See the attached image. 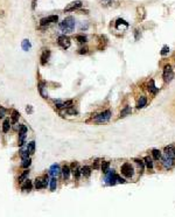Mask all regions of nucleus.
Masks as SVG:
<instances>
[{"instance_id":"393cba45","label":"nucleus","mask_w":175,"mask_h":217,"mask_svg":"<svg viewBox=\"0 0 175 217\" xmlns=\"http://www.w3.org/2000/svg\"><path fill=\"white\" fill-rule=\"evenodd\" d=\"M109 168H110V162L109 161H103L102 165H100V169H102L104 174H106L109 172Z\"/></svg>"},{"instance_id":"412c9836","label":"nucleus","mask_w":175,"mask_h":217,"mask_svg":"<svg viewBox=\"0 0 175 217\" xmlns=\"http://www.w3.org/2000/svg\"><path fill=\"white\" fill-rule=\"evenodd\" d=\"M20 118V113L16 110H12V117H11V123H13V124H15V123H18V120H19Z\"/></svg>"},{"instance_id":"a211bd4d","label":"nucleus","mask_w":175,"mask_h":217,"mask_svg":"<svg viewBox=\"0 0 175 217\" xmlns=\"http://www.w3.org/2000/svg\"><path fill=\"white\" fill-rule=\"evenodd\" d=\"M81 173H82V175H83L84 178H90L91 168L89 167V166H84V167H82V168H81Z\"/></svg>"},{"instance_id":"e433bc0d","label":"nucleus","mask_w":175,"mask_h":217,"mask_svg":"<svg viewBox=\"0 0 175 217\" xmlns=\"http://www.w3.org/2000/svg\"><path fill=\"white\" fill-rule=\"evenodd\" d=\"M76 40H77L79 43H85V42H86V36H84V35H77V36H76Z\"/></svg>"},{"instance_id":"423d86ee","label":"nucleus","mask_w":175,"mask_h":217,"mask_svg":"<svg viewBox=\"0 0 175 217\" xmlns=\"http://www.w3.org/2000/svg\"><path fill=\"white\" fill-rule=\"evenodd\" d=\"M58 46L61 47V48H63V49H68V48H70V46H71V41H70V39H69L68 36L61 35V36L58 38Z\"/></svg>"},{"instance_id":"aec40b11","label":"nucleus","mask_w":175,"mask_h":217,"mask_svg":"<svg viewBox=\"0 0 175 217\" xmlns=\"http://www.w3.org/2000/svg\"><path fill=\"white\" fill-rule=\"evenodd\" d=\"M11 128V120L9 119H5L4 123H2V132L4 133H7Z\"/></svg>"},{"instance_id":"f03ea898","label":"nucleus","mask_w":175,"mask_h":217,"mask_svg":"<svg viewBox=\"0 0 175 217\" xmlns=\"http://www.w3.org/2000/svg\"><path fill=\"white\" fill-rule=\"evenodd\" d=\"M48 182H49V176L48 175H43V176H41V178H38L35 180V188L40 190V189H45L47 188V186H48Z\"/></svg>"},{"instance_id":"a878e982","label":"nucleus","mask_w":175,"mask_h":217,"mask_svg":"<svg viewBox=\"0 0 175 217\" xmlns=\"http://www.w3.org/2000/svg\"><path fill=\"white\" fill-rule=\"evenodd\" d=\"M72 174H74V178L76 179V180H79V176H81V168L78 167V166H76V167H74L72 168Z\"/></svg>"},{"instance_id":"4c0bfd02","label":"nucleus","mask_w":175,"mask_h":217,"mask_svg":"<svg viewBox=\"0 0 175 217\" xmlns=\"http://www.w3.org/2000/svg\"><path fill=\"white\" fill-rule=\"evenodd\" d=\"M89 52V49H88V47H82V48H79L78 49V54H81V55H84V54H88Z\"/></svg>"},{"instance_id":"4be33fe9","label":"nucleus","mask_w":175,"mask_h":217,"mask_svg":"<svg viewBox=\"0 0 175 217\" xmlns=\"http://www.w3.org/2000/svg\"><path fill=\"white\" fill-rule=\"evenodd\" d=\"M21 47H22V49H24L25 52H28V50L32 48V43L29 42V40L25 39L22 41V43H21Z\"/></svg>"},{"instance_id":"c756f323","label":"nucleus","mask_w":175,"mask_h":217,"mask_svg":"<svg viewBox=\"0 0 175 217\" xmlns=\"http://www.w3.org/2000/svg\"><path fill=\"white\" fill-rule=\"evenodd\" d=\"M32 165V160H31V158H27V159H22V164H21V167L22 168H28L29 166Z\"/></svg>"},{"instance_id":"c03bdc74","label":"nucleus","mask_w":175,"mask_h":217,"mask_svg":"<svg viewBox=\"0 0 175 217\" xmlns=\"http://www.w3.org/2000/svg\"><path fill=\"white\" fill-rule=\"evenodd\" d=\"M110 4H112V0H102L103 6H110Z\"/></svg>"},{"instance_id":"473e14b6","label":"nucleus","mask_w":175,"mask_h":217,"mask_svg":"<svg viewBox=\"0 0 175 217\" xmlns=\"http://www.w3.org/2000/svg\"><path fill=\"white\" fill-rule=\"evenodd\" d=\"M65 113H67V114H71V116H76V114H78L77 110H75L72 106L68 107V109H65Z\"/></svg>"},{"instance_id":"58836bf2","label":"nucleus","mask_w":175,"mask_h":217,"mask_svg":"<svg viewBox=\"0 0 175 217\" xmlns=\"http://www.w3.org/2000/svg\"><path fill=\"white\" fill-rule=\"evenodd\" d=\"M169 53V47L168 46H163L162 47V50H161V55L162 56H166L167 54Z\"/></svg>"},{"instance_id":"49530a36","label":"nucleus","mask_w":175,"mask_h":217,"mask_svg":"<svg viewBox=\"0 0 175 217\" xmlns=\"http://www.w3.org/2000/svg\"><path fill=\"white\" fill-rule=\"evenodd\" d=\"M117 182H118V183H125L126 181H125L123 178H120L119 175H117Z\"/></svg>"},{"instance_id":"4468645a","label":"nucleus","mask_w":175,"mask_h":217,"mask_svg":"<svg viewBox=\"0 0 175 217\" xmlns=\"http://www.w3.org/2000/svg\"><path fill=\"white\" fill-rule=\"evenodd\" d=\"M70 172H71V169H70V167H69V166L64 165V166L62 167V169H61V173H62V175H63V179H64L65 181H67V180H69V178H70Z\"/></svg>"},{"instance_id":"79ce46f5","label":"nucleus","mask_w":175,"mask_h":217,"mask_svg":"<svg viewBox=\"0 0 175 217\" xmlns=\"http://www.w3.org/2000/svg\"><path fill=\"white\" fill-rule=\"evenodd\" d=\"M5 113H6V109L0 106V118H4L5 117Z\"/></svg>"},{"instance_id":"2f4dec72","label":"nucleus","mask_w":175,"mask_h":217,"mask_svg":"<svg viewBox=\"0 0 175 217\" xmlns=\"http://www.w3.org/2000/svg\"><path fill=\"white\" fill-rule=\"evenodd\" d=\"M57 188V180L56 178H53L50 180V191H55Z\"/></svg>"},{"instance_id":"de8ad7c7","label":"nucleus","mask_w":175,"mask_h":217,"mask_svg":"<svg viewBox=\"0 0 175 217\" xmlns=\"http://www.w3.org/2000/svg\"><path fill=\"white\" fill-rule=\"evenodd\" d=\"M134 34H136V40H139V38H140V32H139V29H136L134 31Z\"/></svg>"},{"instance_id":"37998d69","label":"nucleus","mask_w":175,"mask_h":217,"mask_svg":"<svg viewBox=\"0 0 175 217\" xmlns=\"http://www.w3.org/2000/svg\"><path fill=\"white\" fill-rule=\"evenodd\" d=\"M169 71H173V68L170 64H167V66H165L163 68V72H169Z\"/></svg>"},{"instance_id":"bb28decb","label":"nucleus","mask_w":175,"mask_h":217,"mask_svg":"<svg viewBox=\"0 0 175 217\" xmlns=\"http://www.w3.org/2000/svg\"><path fill=\"white\" fill-rule=\"evenodd\" d=\"M148 91H151L152 93H156V92L159 91V89L155 86V84H154V81L152 79L151 82H149V85H148Z\"/></svg>"},{"instance_id":"20e7f679","label":"nucleus","mask_w":175,"mask_h":217,"mask_svg":"<svg viewBox=\"0 0 175 217\" xmlns=\"http://www.w3.org/2000/svg\"><path fill=\"white\" fill-rule=\"evenodd\" d=\"M111 118V111L110 110H105L102 113H99L96 118V123L97 124H104V123H108Z\"/></svg>"},{"instance_id":"a18cd8bd","label":"nucleus","mask_w":175,"mask_h":217,"mask_svg":"<svg viewBox=\"0 0 175 217\" xmlns=\"http://www.w3.org/2000/svg\"><path fill=\"white\" fill-rule=\"evenodd\" d=\"M26 112L28 113V114H32V113H33V106L32 105H27Z\"/></svg>"},{"instance_id":"b1692460","label":"nucleus","mask_w":175,"mask_h":217,"mask_svg":"<svg viewBox=\"0 0 175 217\" xmlns=\"http://www.w3.org/2000/svg\"><path fill=\"white\" fill-rule=\"evenodd\" d=\"M131 112H132L131 106H125L123 110H122V112H120V118H124V117H126V116L131 114Z\"/></svg>"},{"instance_id":"c9c22d12","label":"nucleus","mask_w":175,"mask_h":217,"mask_svg":"<svg viewBox=\"0 0 175 217\" xmlns=\"http://www.w3.org/2000/svg\"><path fill=\"white\" fill-rule=\"evenodd\" d=\"M47 19H48V21H49L50 24H53V22H57L58 16L57 15H49V16H47Z\"/></svg>"},{"instance_id":"39448f33","label":"nucleus","mask_w":175,"mask_h":217,"mask_svg":"<svg viewBox=\"0 0 175 217\" xmlns=\"http://www.w3.org/2000/svg\"><path fill=\"white\" fill-rule=\"evenodd\" d=\"M83 5V1H81V0H75V1H72L70 4H68L67 7L64 8V12H74V11H76V9H79Z\"/></svg>"},{"instance_id":"72a5a7b5","label":"nucleus","mask_w":175,"mask_h":217,"mask_svg":"<svg viewBox=\"0 0 175 217\" xmlns=\"http://www.w3.org/2000/svg\"><path fill=\"white\" fill-rule=\"evenodd\" d=\"M20 155H21V159L29 158V152H28V150H21L20 151Z\"/></svg>"},{"instance_id":"7c9ffc66","label":"nucleus","mask_w":175,"mask_h":217,"mask_svg":"<svg viewBox=\"0 0 175 217\" xmlns=\"http://www.w3.org/2000/svg\"><path fill=\"white\" fill-rule=\"evenodd\" d=\"M152 154H153V158L155 159V160H160L161 159V152L159 151V150H156V148H154V150H152Z\"/></svg>"},{"instance_id":"a19ab883","label":"nucleus","mask_w":175,"mask_h":217,"mask_svg":"<svg viewBox=\"0 0 175 217\" xmlns=\"http://www.w3.org/2000/svg\"><path fill=\"white\" fill-rule=\"evenodd\" d=\"M99 165H102V161L97 159V160H95V162H93V169H98L99 168Z\"/></svg>"},{"instance_id":"9b49d317","label":"nucleus","mask_w":175,"mask_h":217,"mask_svg":"<svg viewBox=\"0 0 175 217\" xmlns=\"http://www.w3.org/2000/svg\"><path fill=\"white\" fill-rule=\"evenodd\" d=\"M163 155H165L166 158L175 159V148L173 146H167V147L165 148V151H163Z\"/></svg>"},{"instance_id":"2eb2a0df","label":"nucleus","mask_w":175,"mask_h":217,"mask_svg":"<svg viewBox=\"0 0 175 217\" xmlns=\"http://www.w3.org/2000/svg\"><path fill=\"white\" fill-rule=\"evenodd\" d=\"M173 160H174V159H169L165 157V158L162 159V165H163V167H165L166 169H172V168H173V165H174Z\"/></svg>"},{"instance_id":"6e6552de","label":"nucleus","mask_w":175,"mask_h":217,"mask_svg":"<svg viewBox=\"0 0 175 217\" xmlns=\"http://www.w3.org/2000/svg\"><path fill=\"white\" fill-rule=\"evenodd\" d=\"M38 90H39L40 96L42 98H48V92H47V83L46 82H40L38 85Z\"/></svg>"},{"instance_id":"1a4fd4ad","label":"nucleus","mask_w":175,"mask_h":217,"mask_svg":"<svg viewBox=\"0 0 175 217\" xmlns=\"http://www.w3.org/2000/svg\"><path fill=\"white\" fill-rule=\"evenodd\" d=\"M50 50L48 49V48H46L43 49V52H42V55H41V64L42 66H46L47 63H48V61L50 59Z\"/></svg>"},{"instance_id":"ddd939ff","label":"nucleus","mask_w":175,"mask_h":217,"mask_svg":"<svg viewBox=\"0 0 175 217\" xmlns=\"http://www.w3.org/2000/svg\"><path fill=\"white\" fill-rule=\"evenodd\" d=\"M33 188V182L31 180H26L25 182H22V186H21V190L25 191V193H29L32 190Z\"/></svg>"},{"instance_id":"f704fd0d","label":"nucleus","mask_w":175,"mask_h":217,"mask_svg":"<svg viewBox=\"0 0 175 217\" xmlns=\"http://www.w3.org/2000/svg\"><path fill=\"white\" fill-rule=\"evenodd\" d=\"M134 162L140 167V173H143V171H144V161L143 160H140V159H134Z\"/></svg>"},{"instance_id":"7ed1b4c3","label":"nucleus","mask_w":175,"mask_h":217,"mask_svg":"<svg viewBox=\"0 0 175 217\" xmlns=\"http://www.w3.org/2000/svg\"><path fill=\"white\" fill-rule=\"evenodd\" d=\"M122 174H123L125 178H132L133 174H134V169L132 167V165L130 162H125V164L122 166Z\"/></svg>"},{"instance_id":"f3484780","label":"nucleus","mask_w":175,"mask_h":217,"mask_svg":"<svg viewBox=\"0 0 175 217\" xmlns=\"http://www.w3.org/2000/svg\"><path fill=\"white\" fill-rule=\"evenodd\" d=\"M146 104H147V98L145 96H141L138 100V103H137V109H143V107L146 106Z\"/></svg>"},{"instance_id":"f8f14e48","label":"nucleus","mask_w":175,"mask_h":217,"mask_svg":"<svg viewBox=\"0 0 175 217\" xmlns=\"http://www.w3.org/2000/svg\"><path fill=\"white\" fill-rule=\"evenodd\" d=\"M116 28L117 29H126V28H129V22H126L124 19H118L116 21Z\"/></svg>"},{"instance_id":"0eeeda50","label":"nucleus","mask_w":175,"mask_h":217,"mask_svg":"<svg viewBox=\"0 0 175 217\" xmlns=\"http://www.w3.org/2000/svg\"><path fill=\"white\" fill-rule=\"evenodd\" d=\"M26 133H27V126L21 125V127H20V130H19V140H18L19 146H24V144H25V140H26Z\"/></svg>"},{"instance_id":"cd10ccee","label":"nucleus","mask_w":175,"mask_h":217,"mask_svg":"<svg viewBox=\"0 0 175 217\" xmlns=\"http://www.w3.org/2000/svg\"><path fill=\"white\" fill-rule=\"evenodd\" d=\"M27 150H28V152H29V154H34V153H35V141H34V140L28 143Z\"/></svg>"},{"instance_id":"c85d7f7f","label":"nucleus","mask_w":175,"mask_h":217,"mask_svg":"<svg viewBox=\"0 0 175 217\" xmlns=\"http://www.w3.org/2000/svg\"><path fill=\"white\" fill-rule=\"evenodd\" d=\"M144 161H145L144 164L146 165V167H147L148 169H152V168H153V160L149 158V157H146V158L144 159Z\"/></svg>"},{"instance_id":"dca6fc26","label":"nucleus","mask_w":175,"mask_h":217,"mask_svg":"<svg viewBox=\"0 0 175 217\" xmlns=\"http://www.w3.org/2000/svg\"><path fill=\"white\" fill-rule=\"evenodd\" d=\"M28 175H29V171H28V168H26L25 171L22 172V174H21L19 178H18V182H19V183L25 182L27 179H28Z\"/></svg>"},{"instance_id":"ea45409f","label":"nucleus","mask_w":175,"mask_h":217,"mask_svg":"<svg viewBox=\"0 0 175 217\" xmlns=\"http://www.w3.org/2000/svg\"><path fill=\"white\" fill-rule=\"evenodd\" d=\"M49 24H50V22L48 21V19H47V18H43V19L40 20V25H41V26H48Z\"/></svg>"},{"instance_id":"5701e85b","label":"nucleus","mask_w":175,"mask_h":217,"mask_svg":"<svg viewBox=\"0 0 175 217\" xmlns=\"http://www.w3.org/2000/svg\"><path fill=\"white\" fill-rule=\"evenodd\" d=\"M137 13H138V18L140 20H144L145 19V16H146V13H145V8L143 6L138 7L137 8Z\"/></svg>"},{"instance_id":"f257e3e1","label":"nucleus","mask_w":175,"mask_h":217,"mask_svg":"<svg viewBox=\"0 0 175 217\" xmlns=\"http://www.w3.org/2000/svg\"><path fill=\"white\" fill-rule=\"evenodd\" d=\"M75 27H76V19L74 16H67L60 24V28L62 29L63 33H72Z\"/></svg>"},{"instance_id":"9d476101","label":"nucleus","mask_w":175,"mask_h":217,"mask_svg":"<svg viewBox=\"0 0 175 217\" xmlns=\"http://www.w3.org/2000/svg\"><path fill=\"white\" fill-rule=\"evenodd\" d=\"M49 174L52 175L53 178H58L60 176V174H61V168H60V166L57 164H54L49 168Z\"/></svg>"},{"instance_id":"6ab92c4d","label":"nucleus","mask_w":175,"mask_h":217,"mask_svg":"<svg viewBox=\"0 0 175 217\" xmlns=\"http://www.w3.org/2000/svg\"><path fill=\"white\" fill-rule=\"evenodd\" d=\"M162 78H163L165 82H170L172 79L174 78V74H173V71L163 72V74H162Z\"/></svg>"}]
</instances>
